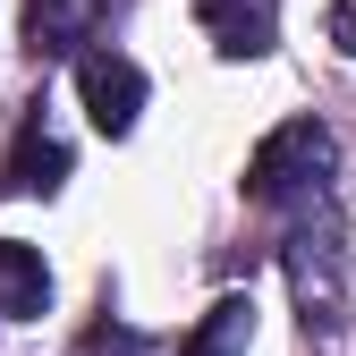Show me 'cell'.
Wrapping results in <instances>:
<instances>
[{"label": "cell", "mask_w": 356, "mask_h": 356, "mask_svg": "<svg viewBox=\"0 0 356 356\" xmlns=\"http://www.w3.org/2000/svg\"><path fill=\"white\" fill-rule=\"evenodd\" d=\"M331 178H339V136L323 119H289V127H272V136L254 145V161H246V204H263V212H323L331 204Z\"/></svg>", "instance_id": "1"}, {"label": "cell", "mask_w": 356, "mask_h": 356, "mask_svg": "<svg viewBox=\"0 0 356 356\" xmlns=\"http://www.w3.org/2000/svg\"><path fill=\"white\" fill-rule=\"evenodd\" d=\"M280 263H289V289H297V323H305V339H339V305H348V272H339V212L323 204V212H305L297 229H289V246H280Z\"/></svg>", "instance_id": "2"}, {"label": "cell", "mask_w": 356, "mask_h": 356, "mask_svg": "<svg viewBox=\"0 0 356 356\" xmlns=\"http://www.w3.org/2000/svg\"><path fill=\"white\" fill-rule=\"evenodd\" d=\"M76 94H85V119H94L102 136H136V119H145V68L127 51H85L76 60Z\"/></svg>", "instance_id": "3"}, {"label": "cell", "mask_w": 356, "mask_h": 356, "mask_svg": "<svg viewBox=\"0 0 356 356\" xmlns=\"http://www.w3.org/2000/svg\"><path fill=\"white\" fill-rule=\"evenodd\" d=\"M195 17L220 60H263L280 42V0H195Z\"/></svg>", "instance_id": "4"}, {"label": "cell", "mask_w": 356, "mask_h": 356, "mask_svg": "<svg viewBox=\"0 0 356 356\" xmlns=\"http://www.w3.org/2000/svg\"><path fill=\"white\" fill-rule=\"evenodd\" d=\"M111 0H26V51L34 60H76L102 34Z\"/></svg>", "instance_id": "5"}, {"label": "cell", "mask_w": 356, "mask_h": 356, "mask_svg": "<svg viewBox=\"0 0 356 356\" xmlns=\"http://www.w3.org/2000/svg\"><path fill=\"white\" fill-rule=\"evenodd\" d=\"M0 187H9V195H60V187H68V145H60L42 119H26V127H17V145H9Z\"/></svg>", "instance_id": "6"}, {"label": "cell", "mask_w": 356, "mask_h": 356, "mask_svg": "<svg viewBox=\"0 0 356 356\" xmlns=\"http://www.w3.org/2000/svg\"><path fill=\"white\" fill-rule=\"evenodd\" d=\"M42 305H51V263L17 238H0V323H34Z\"/></svg>", "instance_id": "7"}, {"label": "cell", "mask_w": 356, "mask_h": 356, "mask_svg": "<svg viewBox=\"0 0 356 356\" xmlns=\"http://www.w3.org/2000/svg\"><path fill=\"white\" fill-rule=\"evenodd\" d=\"M246 339H254V297H212V314L187 331L178 356H246Z\"/></svg>", "instance_id": "8"}, {"label": "cell", "mask_w": 356, "mask_h": 356, "mask_svg": "<svg viewBox=\"0 0 356 356\" xmlns=\"http://www.w3.org/2000/svg\"><path fill=\"white\" fill-rule=\"evenodd\" d=\"M331 42L356 60V0H331Z\"/></svg>", "instance_id": "9"}]
</instances>
